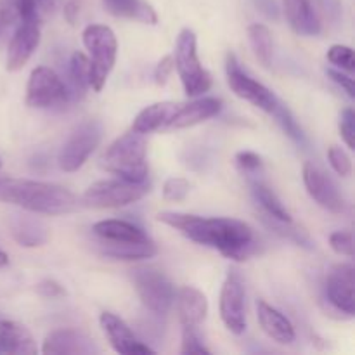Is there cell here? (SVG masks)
<instances>
[{"instance_id": "1", "label": "cell", "mask_w": 355, "mask_h": 355, "mask_svg": "<svg viewBox=\"0 0 355 355\" xmlns=\"http://www.w3.org/2000/svg\"><path fill=\"white\" fill-rule=\"evenodd\" d=\"M158 220L179 231L191 241L217 250L225 259L234 262H245L260 250V241L252 225L238 218L162 211L158 214Z\"/></svg>"}, {"instance_id": "2", "label": "cell", "mask_w": 355, "mask_h": 355, "mask_svg": "<svg viewBox=\"0 0 355 355\" xmlns=\"http://www.w3.org/2000/svg\"><path fill=\"white\" fill-rule=\"evenodd\" d=\"M0 203L14 205L31 214L64 215L78 208V198L58 184L28 179L0 180Z\"/></svg>"}, {"instance_id": "3", "label": "cell", "mask_w": 355, "mask_h": 355, "mask_svg": "<svg viewBox=\"0 0 355 355\" xmlns=\"http://www.w3.org/2000/svg\"><path fill=\"white\" fill-rule=\"evenodd\" d=\"M148 142L139 132H127L107 148L101 158V168L127 182H146L148 179Z\"/></svg>"}, {"instance_id": "4", "label": "cell", "mask_w": 355, "mask_h": 355, "mask_svg": "<svg viewBox=\"0 0 355 355\" xmlns=\"http://www.w3.org/2000/svg\"><path fill=\"white\" fill-rule=\"evenodd\" d=\"M82 40L90 54V87L101 92L116 62V35L106 24H89L83 30Z\"/></svg>"}, {"instance_id": "5", "label": "cell", "mask_w": 355, "mask_h": 355, "mask_svg": "<svg viewBox=\"0 0 355 355\" xmlns=\"http://www.w3.org/2000/svg\"><path fill=\"white\" fill-rule=\"evenodd\" d=\"M173 64L182 82L184 92L189 97H200L211 89V75L203 68L198 55L196 35L189 28H184L177 37Z\"/></svg>"}, {"instance_id": "6", "label": "cell", "mask_w": 355, "mask_h": 355, "mask_svg": "<svg viewBox=\"0 0 355 355\" xmlns=\"http://www.w3.org/2000/svg\"><path fill=\"white\" fill-rule=\"evenodd\" d=\"M130 279L139 298L149 312L163 315L172 309L175 290L172 281L155 266H139L130 270Z\"/></svg>"}, {"instance_id": "7", "label": "cell", "mask_w": 355, "mask_h": 355, "mask_svg": "<svg viewBox=\"0 0 355 355\" xmlns=\"http://www.w3.org/2000/svg\"><path fill=\"white\" fill-rule=\"evenodd\" d=\"M148 193V182H127L123 179L97 180L83 193L82 203L90 208H120L142 200Z\"/></svg>"}, {"instance_id": "8", "label": "cell", "mask_w": 355, "mask_h": 355, "mask_svg": "<svg viewBox=\"0 0 355 355\" xmlns=\"http://www.w3.org/2000/svg\"><path fill=\"white\" fill-rule=\"evenodd\" d=\"M101 139H103V123L101 121L87 120L80 123L59 151L58 163L61 170L76 172L78 168H82L89 156L101 144Z\"/></svg>"}, {"instance_id": "9", "label": "cell", "mask_w": 355, "mask_h": 355, "mask_svg": "<svg viewBox=\"0 0 355 355\" xmlns=\"http://www.w3.org/2000/svg\"><path fill=\"white\" fill-rule=\"evenodd\" d=\"M225 73H227V83L232 92L241 99L248 101L250 104L257 106L259 110L272 114L274 107L277 106L279 99L270 89H267L259 80L252 78L239 64L238 58L232 52H229L225 58Z\"/></svg>"}, {"instance_id": "10", "label": "cell", "mask_w": 355, "mask_h": 355, "mask_svg": "<svg viewBox=\"0 0 355 355\" xmlns=\"http://www.w3.org/2000/svg\"><path fill=\"white\" fill-rule=\"evenodd\" d=\"M68 87L62 83L58 73L47 66H38L31 71L26 85V106L35 110H47L61 106L69 99Z\"/></svg>"}, {"instance_id": "11", "label": "cell", "mask_w": 355, "mask_h": 355, "mask_svg": "<svg viewBox=\"0 0 355 355\" xmlns=\"http://www.w3.org/2000/svg\"><path fill=\"white\" fill-rule=\"evenodd\" d=\"M246 288L238 269H231L220 290V319L225 328L234 335H243L246 329Z\"/></svg>"}, {"instance_id": "12", "label": "cell", "mask_w": 355, "mask_h": 355, "mask_svg": "<svg viewBox=\"0 0 355 355\" xmlns=\"http://www.w3.org/2000/svg\"><path fill=\"white\" fill-rule=\"evenodd\" d=\"M304 184L307 187V193L319 207L333 214H342L345 210V200L340 194L335 180L312 162L304 165Z\"/></svg>"}, {"instance_id": "13", "label": "cell", "mask_w": 355, "mask_h": 355, "mask_svg": "<svg viewBox=\"0 0 355 355\" xmlns=\"http://www.w3.org/2000/svg\"><path fill=\"white\" fill-rule=\"evenodd\" d=\"M326 298L336 311L352 318L355 312L352 263H338L331 267L326 277Z\"/></svg>"}, {"instance_id": "14", "label": "cell", "mask_w": 355, "mask_h": 355, "mask_svg": "<svg viewBox=\"0 0 355 355\" xmlns=\"http://www.w3.org/2000/svg\"><path fill=\"white\" fill-rule=\"evenodd\" d=\"M40 44V23L37 21H21L7 49L6 68L9 71H19L24 68Z\"/></svg>"}, {"instance_id": "15", "label": "cell", "mask_w": 355, "mask_h": 355, "mask_svg": "<svg viewBox=\"0 0 355 355\" xmlns=\"http://www.w3.org/2000/svg\"><path fill=\"white\" fill-rule=\"evenodd\" d=\"M101 328H103L104 335L110 340L111 347L116 350L118 354L134 355V354H153L155 350L148 345V343L141 342L137 336L134 335L127 322L123 319L118 318L116 314L111 312H103L99 318Z\"/></svg>"}, {"instance_id": "16", "label": "cell", "mask_w": 355, "mask_h": 355, "mask_svg": "<svg viewBox=\"0 0 355 355\" xmlns=\"http://www.w3.org/2000/svg\"><path fill=\"white\" fill-rule=\"evenodd\" d=\"M42 352L51 355H92L99 352L90 336L78 329H54L44 340Z\"/></svg>"}, {"instance_id": "17", "label": "cell", "mask_w": 355, "mask_h": 355, "mask_svg": "<svg viewBox=\"0 0 355 355\" xmlns=\"http://www.w3.org/2000/svg\"><path fill=\"white\" fill-rule=\"evenodd\" d=\"M283 6L288 23L295 33L304 37H315L321 33V17L312 0H283Z\"/></svg>"}, {"instance_id": "18", "label": "cell", "mask_w": 355, "mask_h": 355, "mask_svg": "<svg viewBox=\"0 0 355 355\" xmlns=\"http://www.w3.org/2000/svg\"><path fill=\"white\" fill-rule=\"evenodd\" d=\"M257 318H259L260 328L274 342L281 343V345H291L297 338V333H295L290 319L267 302H257Z\"/></svg>"}, {"instance_id": "19", "label": "cell", "mask_w": 355, "mask_h": 355, "mask_svg": "<svg viewBox=\"0 0 355 355\" xmlns=\"http://www.w3.org/2000/svg\"><path fill=\"white\" fill-rule=\"evenodd\" d=\"M222 110V101L217 97H201L189 104H180L166 128H189L217 116Z\"/></svg>"}, {"instance_id": "20", "label": "cell", "mask_w": 355, "mask_h": 355, "mask_svg": "<svg viewBox=\"0 0 355 355\" xmlns=\"http://www.w3.org/2000/svg\"><path fill=\"white\" fill-rule=\"evenodd\" d=\"M177 312L182 326L200 328L208 315V300L198 288L184 286L175 295Z\"/></svg>"}, {"instance_id": "21", "label": "cell", "mask_w": 355, "mask_h": 355, "mask_svg": "<svg viewBox=\"0 0 355 355\" xmlns=\"http://www.w3.org/2000/svg\"><path fill=\"white\" fill-rule=\"evenodd\" d=\"M35 340L26 326L16 321H0V354L35 355Z\"/></svg>"}, {"instance_id": "22", "label": "cell", "mask_w": 355, "mask_h": 355, "mask_svg": "<svg viewBox=\"0 0 355 355\" xmlns=\"http://www.w3.org/2000/svg\"><path fill=\"white\" fill-rule=\"evenodd\" d=\"M92 231L103 243H116V245H120V243H144L151 239L141 227L127 220H118V218L97 222V224H94Z\"/></svg>"}, {"instance_id": "23", "label": "cell", "mask_w": 355, "mask_h": 355, "mask_svg": "<svg viewBox=\"0 0 355 355\" xmlns=\"http://www.w3.org/2000/svg\"><path fill=\"white\" fill-rule=\"evenodd\" d=\"M179 106L180 104L165 101V103H155L151 104V106L144 107V110L135 116L134 123H132V130L146 135L151 134V132L166 128L170 120L173 118V114L179 110Z\"/></svg>"}, {"instance_id": "24", "label": "cell", "mask_w": 355, "mask_h": 355, "mask_svg": "<svg viewBox=\"0 0 355 355\" xmlns=\"http://www.w3.org/2000/svg\"><path fill=\"white\" fill-rule=\"evenodd\" d=\"M10 234L16 243L24 248L44 246L49 239L47 227L42 220L26 215H14L10 220Z\"/></svg>"}, {"instance_id": "25", "label": "cell", "mask_w": 355, "mask_h": 355, "mask_svg": "<svg viewBox=\"0 0 355 355\" xmlns=\"http://www.w3.org/2000/svg\"><path fill=\"white\" fill-rule=\"evenodd\" d=\"M107 12L114 17L141 21L144 24H156L158 16L155 9L144 0H103Z\"/></svg>"}, {"instance_id": "26", "label": "cell", "mask_w": 355, "mask_h": 355, "mask_svg": "<svg viewBox=\"0 0 355 355\" xmlns=\"http://www.w3.org/2000/svg\"><path fill=\"white\" fill-rule=\"evenodd\" d=\"M101 252L106 257L114 260H125V262H134V260L153 259L158 253V248L153 243V239L144 243H103L101 241Z\"/></svg>"}, {"instance_id": "27", "label": "cell", "mask_w": 355, "mask_h": 355, "mask_svg": "<svg viewBox=\"0 0 355 355\" xmlns=\"http://www.w3.org/2000/svg\"><path fill=\"white\" fill-rule=\"evenodd\" d=\"M252 193H253V198L257 200V203L263 208L266 215L276 218V220H283V222L293 220L290 211L286 210V207H284V205L281 203L279 198H277V194L274 193V191L270 189L263 180L260 179L252 180Z\"/></svg>"}, {"instance_id": "28", "label": "cell", "mask_w": 355, "mask_h": 355, "mask_svg": "<svg viewBox=\"0 0 355 355\" xmlns=\"http://www.w3.org/2000/svg\"><path fill=\"white\" fill-rule=\"evenodd\" d=\"M69 83H71L69 96L83 97L90 89V59L83 52H73L69 61Z\"/></svg>"}, {"instance_id": "29", "label": "cell", "mask_w": 355, "mask_h": 355, "mask_svg": "<svg viewBox=\"0 0 355 355\" xmlns=\"http://www.w3.org/2000/svg\"><path fill=\"white\" fill-rule=\"evenodd\" d=\"M250 45H252L255 58L266 68H269L272 62V33L266 24L255 23L248 28Z\"/></svg>"}, {"instance_id": "30", "label": "cell", "mask_w": 355, "mask_h": 355, "mask_svg": "<svg viewBox=\"0 0 355 355\" xmlns=\"http://www.w3.org/2000/svg\"><path fill=\"white\" fill-rule=\"evenodd\" d=\"M62 0H16L17 14L21 21L42 23L47 16H52L61 7Z\"/></svg>"}, {"instance_id": "31", "label": "cell", "mask_w": 355, "mask_h": 355, "mask_svg": "<svg viewBox=\"0 0 355 355\" xmlns=\"http://www.w3.org/2000/svg\"><path fill=\"white\" fill-rule=\"evenodd\" d=\"M263 222H266V224L269 225V227L272 229L276 234H279L281 238L290 239V241H293L295 245L304 246V248H307V250L314 248V245H312V241H311V238H309L307 232H305L302 227H298V225H295L293 220L283 222V220H276V218L266 215V217H263Z\"/></svg>"}, {"instance_id": "32", "label": "cell", "mask_w": 355, "mask_h": 355, "mask_svg": "<svg viewBox=\"0 0 355 355\" xmlns=\"http://www.w3.org/2000/svg\"><path fill=\"white\" fill-rule=\"evenodd\" d=\"M272 116L276 118V121L279 123V127L283 128V132L288 135V137L291 139V141L297 142L298 146L307 144V139H305L304 130H302V127L298 125V121L295 120L293 113H291L290 107L284 106L281 101L277 103V106L274 107Z\"/></svg>"}, {"instance_id": "33", "label": "cell", "mask_w": 355, "mask_h": 355, "mask_svg": "<svg viewBox=\"0 0 355 355\" xmlns=\"http://www.w3.org/2000/svg\"><path fill=\"white\" fill-rule=\"evenodd\" d=\"M191 191L189 180L182 179V177H170L163 184V198L166 201H184Z\"/></svg>"}, {"instance_id": "34", "label": "cell", "mask_w": 355, "mask_h": 355, "mask_svg": "<svg viewBox=\"0 0 355 355\" xmlns=\"http://www.w3.org/2000/svg\"><path fill=\"white\" fill-rule=\"evenodd\" d=\"M328 61L331 64L338 66L343 71L352 73L355 69V61H354V51L347 45H331L328 51Z\"/></svg>"}, {"instance_id": "35", "label": "cell", "mask_w": 355, "mask_h": 355, "mask_svg": "<svg viewBox=\"0 0 355 355\" xmlns=\"http://www.w3.org/2000/svg\"><path fill=\"white\" fill-rule=\"evenodd\" d=\"M328 159L331 168L335 170L338 175L349 177L352 173V159H350L349 153L345 149L338 148V146H331L328 149Z\"/></svg>"}, {"instance_id": "36", "label": "cell", "mask_w": 355, "mask_h": 355, "mask_svg": "<svg viewBox=\"0 0 355 355\" xmlns=\"http://www.w3.org/2000/svg\"><path fill=\"white\" fill-rule=\"evenodd\" d=\"M180 352L184 355L193 354H210V350L205 347L201 342L200 335H198V328H191V326H182V349Z\"/></svg>"}, {"instance_id": "37", "label": "cell", "mask_w": 355, "mask_h": 355, "mask_svg": "<svg viewBox=\"0 0 355 355\" xmlns=\"http://www.w3.org/2000/svg\"><path fill=\"white\" fill-rule=\"evenodd\" d=\"M338 128H340V135H342L347 148L354 149L355 148V114L352 107H345V110L342 111V114H340Z\"/></svg>"}, {"instance_id": "38", "label": "cell", "mask_w": 355, "mask_h": 355, "mask_svg": "<svg viewBox=\"0 0 355 355\" xmlns=\"http://www.w3.org/2000/svg\"><path fill=\"white\" fill-rule=\"evenodd\" d=\"M329 245L333 252L343 257H354V238L349 231H336L329 236Z\"/></svg>"}, {"instance_id": "39", "label": "cell", "mask_w": 355, "mask_h": 355, "mask_svg": "<svg viewBox=\"0 0 355 355\" xmlns=\"http://www.w3.org/2000/svg\"><path fill=\"white\" fill-rule=\"evenodd\" d=\"M236 165L245 173H259L263 168L262 158L253 151H239L236 155Z\"/></svg>"}, {"instance_id": "40", "label": "cell", "mask_w": 355, "mask_h": 355, "mask_svg": "<svg viewBox=\"0 0 355 355\" xmlns=\"http://www.w3.org/2000/svg\"><path fill=\"white\" fill-rule=\"evenodd\" d=\"M19 19L16 0H0V33Z\"/></svg>"}, {"instance_id": "41", "label": "cell", "mask_w": 355, "mask_h": 355, "mask_svg": "<svg viewBox=\"0 0 355 355\" xmlns=\"http://www.w3.org/2000/svg\"><path fill=\"white\" fill-rule=\"evenodd\" d=\"M173 69H175V64H173V55H165V58H163L155 68L156 85H165V83L168 82Z\"/></svg>"}, {"instance_id": "42", "label": "cell", "mask_w": 355, "mask_h": 355, "mask_svg": "<svg viewBox=\"0 0 355 355\" xmlns=\"http://www.w3.org/2000/svg\"><path fill=\"white\" fill-rule=\"evenodd\" d=\"M37 293L44 298H59V297H64L66 291L58 281L44 279L37 284Z\"/></svg>"}, {"instance_id": "43", "label": "cell", "mask_w": 355, "mask_h": 355, "mask_svg": "<svg viewBox=\"0 0 355 355\" xmlns=\"http://www.w3.org/2000/svg\"><path fill=\"white\" fill-rule=\"evenodd\" d=\"M326 73H328V76L333 80V82L336 83V85L342 87V89L345 90L347 96H349L350 99H354L355 89H354V78H352V76L345 75L343 71H338V69H333V68H329Z\"/></svg>"}, {"instance_id": "44", "label": "cell", "mask_w": 355, "mask_h": 355, "mask_svg": "<svg viewBox=\"0 0 355 355\" xmlns=\"http://www.w3.org/2000/svg\"><path fill=\"white\" fill-rule=\"evenodd\" d=\"M83 9V0H68L62 7V14H64V19L68 21L69 24H76L80 14H82Z\"/></svg>"}, {"instance_id": "45", "label": "cell", "mask_w": 355, "mask_h": 355, "mask_svg": "<svg viewBox=\"0 0 355 355\" xmlns=\"http://www.w3.org/2000/svg\"><path fill=\"white\" fill-rule=\"evenodd\" d=\"M253 3L259 7L260 12H263L267 17H270V19H272V17L276 19V17L279 16V9H277L274 0H253Z\"/></svg>"}, {"instance_id": "46", "label": "cell", "mask_w": 355, "mask_h": 355, "mask_svg": "<svg viewBox=\"0 0 355 355\" xmlns=\"http://www.w3.org/2000/svg\"><path fill=\"white\" fill-rule=\"evenodd\" d=\"M7 263H9V257H7L6 253H3L2 250H0V267H6Z\"/></svg>"}, {"instance_id": "47", "label": "cell", "mask_w": 355, "mask_h": 355, "mask_svg": "<svg viewBox=\"0 0 355 355\" xmlns=\"http://www.w3.org/2000/svg\"><path fill=\"white\" fill-rule=\"evenodd\" d=\"M315 7H324V0H312Z\"/></svg>"}, {"instance_id": "48", "label": "cell", "mask_w": 355, "mask_h": 355, "mask_svg": "<svg viewBox=\"0 0 355 355\" xmlns=\"http://www.w3.org/2000/svg\"><path fill=\"white\" fill-rule=\"evenodd\" d=\"M0 168H2V159H0Z\"/></svg>"}]
</instances>
